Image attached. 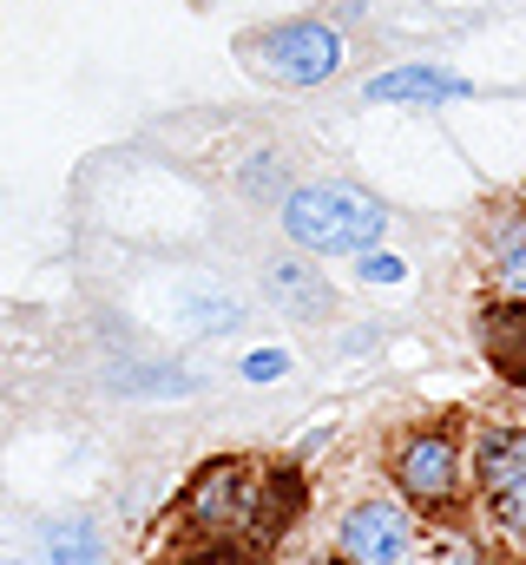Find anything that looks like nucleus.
<instances>
[{"mask_svg": "<svg viewBox=\"0 0 526 565\" xmlns=\"http://www.w3.org/2000/svg\"><path fill=\"white\" fill-rule=\"evenodd\" d=\"M467 93H474V86H467L461 73L428 66V60L382 66V73H369V86H362L369 106H454V99H467Z\"/></svg>", "mask_w": 526, "mask_h": 565, "instance_id": "9", "label": "nucleus"}, {"mask_svg": "<svg viewBox=\"0 0 526 565\" xmlns=\"http://www.w3.org/2000/svg\"><path fill=\"white\" fill-rule=\"evenodd\" d=\"M329 440H336V427L323 422V427H309V434H303V440H296V447H290V454H296V460H316V454H323V447H329Z\"/></svg>", "mask_w": 526, "mask_h": 565, "instance_id": "20", "label": "nucleus"}, {"mask_svg": "<svg viewBox=\"0 0 526 565\" xmlns=\"http://www.w3.org/2000/svg\"><path fill=\"white\" fill-rule=\"evenodd\" d=\"M467 500L501 540L526 546V422H487L467 434Z\"/></svg>", "mask_w": 526, "mask_h": 565, "instance_id": "4", "label": "nucleus"}, {"mask_svg": "<svg viewBox=\"0 0 526 565\" xmlns=\"http://www.w3.org/2000/svg\"><path fill=\"white\" fill-rule=\"evenodd\" d=\"M276 217L303 257H362L389 237V204L362 184H343V178L290 184L276 198Z\"/></svg>", "mask_w": 526, "mask_h": 565, "instance_id": "2", "label": "nucleus"}, {"mask_svg": "<svg viewBox=\"0 0 526 565\" xmlns=\"http://www.w3.org/2000/svg\"><path fill=\"white\" fill-rule=\"evenodd\" d=\"M474 349L481 362L526 395V302H507V296H487L474 309Z\"/></svg>", "mask_w": 526, "mask_h": 565, "instance_id": "8", "label": "nucleus"}, {"mask_svg": "<svg viewBox=\"0 0 526 565\" xmlns=\"http://www.w3.org/2000/svg\"><path fill=\"white\" fill-rule=\"evenodd\" d=\"M276 375H290V355L283 349H251L244 355V382H276Z\"/></svg>", "mask_w": 526, "mask_h": 565, "instance_id": "17", "label": "nucleus"}, {"mask_svg": "<svg viewBox=\"0 0 526 565\" xmlns=\"http://www.w3.org/2000/svg\"><path fill=\"white\" fill-rule=\"evenodd\" d=\"M343 565H421V520L394 493H362L336 513Z\"/></svg>", "mask_w": 526, "mask_h": 565, "instance_id": "6", "label": "nucleus"}, {"mask_svg": "<svg viewBox=\"0 0 526 565\" xmlns=\"http://www.w3.org/2000/svg\"><path fill=\"white\" fill-rule=\"evenodd\" d=\"M27 565H113V559H106V533H99V520H86V513H60V520H46V526L33 533V559Z\"/></svg>", "mask_w": 526, "mask_h": 565, "instance_id": "12", "label": "nucleus"}, {"mask_svg": "<svg viewBox=\"0 0 526 565\" xmlns=\"http://www.w3.org/2000/svg\"><path fill=\"white\" fill-rule=\"evenodd\" d=\"M263 296H270L283 316H296V322H323V316H336V289H329V277H323L303 250L276 257V264L263 270Z\"/></svg>", "mask_w": 526, "mask_h": 565, "instance_id": "11", "label": "nucleus"}, {"mask_svg": "<svg viewBox=\"0 0 526 565\" xmlns=\"http://www.w3.org/2000/svg\"><path fill=\"white\" fill-rule=\"evenodd\" d=\"M421 559L428 565H481V546L454 533V540H434V553H421Z\"/></svg>", "mask_w": 526, "mask_h": 565, "instance_id": "18", "label": "nucleus"}, {"mask_svg": "<svg viewBox=\"0 0 526 565\" xmlns=\"http://www.w3.org/2000/svg\"><path fill=\"white\" fill-rule=\"evenodd\" d=\"M251 66H257L270 86H290V93H309V86H329L343 73V33L316 13L303 20H276L251 40Z\"/></svg>", "mask_w": 526, "mask_h": 565, "instance_id": "5", "label": "nucleus"}, {"mask_svg": "<svg viewBox=\"0 0 526 565\" xmlns=\"http://www.w3.org/2000/svg\"><path fill=\"white\" fill-rule=\"evenodd\" d=\"M185 565H270L263 553H238V546H218V553H198V559H185Z\"/></svg>", "mask_w": 526, "mask_h": 565, "instance_id": "19", "label": "nucleus"}, {"mask_svg": "<svg viewBox=\"0 0 526 565\" xmlns=\"http://www.w3.org/2000/svg\"><path fill=\"white\" fill-rule=\"evenodd\" d=\"M309 513V487H303V473H296V460H276V467H263L257 480V520H251V540H244V553H276L290 533H296V520Z\"/></svg>", "mask_w": 526, "mask_h": 565, "instance_id": "7", "label": "nucleus"}, {"mask_svg": "<svg viewBox=\"0 0 526 565\" xmlns=\"http://www.w3.org/2000/svg\"><path fill=\"white\" fill-rule=\"evenodd\" d=\"M257 480L263 467L244 454H218L204 460L185 487H178V507H171V526H178V553L171 559H198V553H218V546H238L251 540V520H257Z\"/></svg>", "mask_w": 526, "mask_h": 565, "instance_id": "3", "label": "nucleus"}, {"mask_svg": "<svg viewBox=\"0 0 526 565\" xmlns=\"http://www.w3.org/2000/svg\"><path fill=\"white\" fill-rule=\"evenodd\" d=\"M356 277L369 282V289H382V282H401V277H408V264H401L394 250H362V257H356Z\"/></svg>", "mask_w": 526, "mask_h": 565, "instance_id": "16", "label": "nucleus"}, {"mask_svg": "<svg viewBox=\"0 0 526 565\" xmlns=\"http://www.w3.org/2000/svg\"><path fill=\"white\" fill-rule=\"evenodd\" d=\"M113 382H119V388H132V395H185V388H198V375H191V369H165V362L119 369Z\"/></svg>", "mask_w": 526, "mask_h": 565, "instance_id": "14", "label": "nucleus"}, {"mask_svg": "<svg viewBox=\"0 0 526 565\" xmlns=\"http://www.w3.org/2000/svg\"><path fill=\"white\" fill-rule=\"evenodd\" d=\"M238 191H244V198H257V204L283 198V191H290V171H283V158H276V151H251V158L238 164Z\"/></svg>", "mask_w": 526, "mask_h": 565, "instance_id": "13", "label": "nucleus"}, {"mask_svg": "<svg viewBox=\"0 0 526 565\" xmlns=\"http://www.w3.org/2000/svg\"><path fill=\"white\" fill-rule=\"evenodd\" d=\"M185 316H191V329H238L244 322V309L238 302H218V296H191Z\"/></svg>", "mask_w": 526, "mask_h": 565, "instance_id": "15", "label": "nucleus"}, {"mask_svg": "<svg viewBox=\"0 0 526 565\" xmlns=\"http://www.w3.org/2000/svg\"><path fill=\"white\" fill-rule=\"evenodd\" d=\"M481 264H487V289L526 302V204H501L481 224Z\"/></svg>", "mask_w": 526, "mask_h": 565, "instance_id": "10", "label": "nucleus"}, {"mask_svg": "<svg viewBox=\"0 0 526 565\" xmlns=\"http://www.w3.org/2000/svg\"><path fill=\"white\" fill-rule=\"evenodd\" d=\"M336 565H343V559H336Z\"/></svg>", "mask_w": 526, "mask_h": 565, "instance_id": "21", "label": "nucleus"}, {"mask_svg": "<svg viewBox=\"0 0 526 565\" xmlns=\"http://www.w3.org/2000/svg\"><path fill=\"white\" fill-rule=\"evenodd\" d=\"M382 473L414 520H454L467 507V427L454 415L401 427L382 454Z\"/></svg>", "mask_w": 526, "mask_h": 565, "instance_id": "1", "label": "nucleus"}]
</instances>
